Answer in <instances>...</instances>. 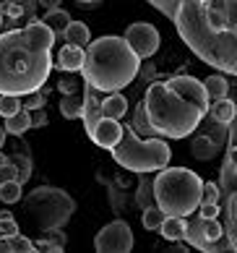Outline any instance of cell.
I'll use <instances>...</instances> for the list:
<instances>
[{
  "instance_id": "2e32d148",
  "label": "cell",
  "mask_w": 237,
  "mask_h": 253,
  "mask_svg": "<svg viewBox=\"0 0 237 253\" xmlns=\"http://www.w3.org/2000/svg\"><path fill=\"white\" fill-rule=\"evenodd\" d=\"M5 130L11 136H21V133H26V130L32 128V110H26V107H21L16 112V115H11V118H5Z\"/></svg>"
},
{
  "instance_id": "3957f363",
  "label": "cell",
  "mask_w": 237,
  "mask_h": 253,
  "mask_svg": "<svg viewBox=\"0 0 237 253\" xmlns=\"http://www.w3.org/2000/svg\"><path fill=\"white\" fill-rule=\"evenodd\" d=\"M141 58L130 50L125 37H99L86 44V58L81 65V79L97 91H120L136 81Z\"/></svg>"
},
{
  "instance_id": "4dcf8cb0",
  "label": "cell",
  "mask_w": 237,
  "mask_h": 253,
  "mask_svg": "<svg viewBox=\"0 0 237 253\" xmlns=\"http://www.w3.org/2000/svg\"><path fill=\"white\" fill-rule=\"evenodd\" d=\"M26 97H29V99L24 102L26 110H42L44 107V94H42V91H40V94L34 91V94H26Z\"/></svg>"
},
{
  "instance_id": "7402d4cb",
  "label": "cell",
  "mask_w": 237,
  "mask_h": 253,
  "mask_svg": "<svg viewBox=\"0 0 237 253\" xmlns=\"http://www.w3.org/2000/svg\"><path fill=\"white\" fill-rule=\"evenodd\" d=\"M191 152H193L196 159H211L216 152H219V146H216L208 136H198L193 141V146H191Z\"/></svg>"
},
{
  "instance_id": "7c38bea8",
  "label": "cell",
  "mask_w": 237,
  "mask_h": 253,
  "mask_svg": "<svg viewBox=\"0 0 237 253\" xmlns=\"http://www.w3.org/2000/svg\"><path fill=\"white\" fill-rule=\"evenodd\" d=\"M83 58H86V47H79V44H71L65 42L60 52H58V68L60 71H68V73H81V65H83Z\"/></svg>"
},
{
  "instance_id": "6da1fadb",
  "label": "cell",
  "mask_w": 237,
  "mask_h": 253,
  "mask_svg": "<svg viewBox=\"0 0 237 253\" xmlns=\"http://www.w3.org/2000/svg\"><path fill=\"white\" fill-rule=\"evenodd\" d=\"M55 32L42 18L0 34V94L26 97L40 91L52 71Z\"/></svg>"
},
{
  "instance_id": "f546056e",
  "label": "cell",
  "mask_w": 237,
  "mask_h": 253,
  "mask_svg": "<svg viewBox=\"0 0 237 253\" xmlns=\"http://www.w3.org/2000/svg\"><path fill=\"white\" fill-rule=\"evenodd\" d=\"M219 204H201V206H198V217H201V219H216V217H219Z\"/></svg>"
},
{
  "instance_id": "ffe728a7",
  "label": "cell",
  "mask_w": 237,
  "mask_h": 253,
  "mask_svg": "<svg viewBox=\"0 0 237 253\" xmlns=\"http://www.w3.org/2000/svg\"><path fill=\"white\" fill-rule=\"evenodd\" d=\"M42 21L55 32V37H58V34H63L65 29H68V24L73 21V18H71L68 11H63V8H55V11H47V13H44Z\"/></svg>"
},
{
  "instance_id": "277c9868",
  "label": "cell",
  "mask_w": 237,
  "mask_h": 253,
  "mask_svg": "<svg viewBox=\"0 0 237 253\" xmlns=\"http://www.w3.org/2000/svg\"><path fill=\"white\" fill-rule=\"evenodd\" d=\"M206 11V8H203ZM177 32L188 40V44L216 68L227 73H237V32H211L206 26V13H201V0H191L183 5V11L175 13Z\"/></svg>"
},
{
  "instance_id": "8d00e7d4",
  "label": "cell",
  "mask_w": 237,
  "mask_h": 253,
  "mask_svg": "<svg viewBox=\"0 0 237 253\" xmlns=\"http://www.w3.org/2000/svg\"><path fill=\"white\" fill-rule=\"evenodd\" d=\"M232 209H235V219H237V196H235V201H232Z\"/></svg>"
},
{
  "instance_id": "30bf717a",
  "label": "cell",
  "mask_w": 237,
  "mask_h": 253,
  "mask_svg": "<svg viewBox=\"0 0 237 253\" xmlns=\"http://www.w3.org/2000/svg\"><path fill=\"white\" fill-rule=\"evenodd\" d=\"M91 141L97 144V146H102V149H115L118 146V141H120V136H122V126H120V120H115V118H102L97 126H94V130H91Z\"/></svg>"
},
{
  "instance_id": "4316f807",
  "label": "cell",
  "mask_w": 237,
  "mask_h": 253,
  "mask_svg": "<svg viewBox=\"0 0 237 253\" xmlns=\"http://www.w3.org/2000/svg\"><path fill=\"white\" fill-rule=\"evenodd\" d=\"M201 227H203V235L208 243H216L224 238V227L216 219H201Z\"/></svg>"
},
{
  "instance_id": "484cf974",
  "label": "cell",
  "mask_w": 237,
  "mask_h": 253,
  "mask_svg": "<svg viewBox=\"0 0 237 253\" xmlns=\"http://www.w3.org/2000/svg\"><path fill=\"white\" fill-rule=\"evenodd\" d=\"M21 107H24L21 97H16V94H0V118H11Z\"/></svg>"
},
{
  "instance_id": "7a4b0ae2",
  "label": "cell",
  "mask_w": 237,
  "mask_h": 253,
  "mask_svg": "<svg viewBox=\"0 0 237 253\" xmlns=\"http://www.w3.org/2000/svg\"><path fill=\"white\" fill-rule=\"evenodd\" d=\"M211 107L203 81L193 76H177L167 81H151L144 97V110L151 133L164 138H185L201 126Z\"/></svg>"
},
{
  "instance_id": "f35d334b",
  "label": "cell",
  "mask_w": 237,
  "mask_h": 253,
  "mask_svg": "<svg viewBox=\"0 0 237 253\" xmlns=\"http://www.w3.org/2000/svg\"><path fill=\"white\" fill-rule=\"evenodd\" d=\"M76 3H89V0H76Z\"/></svg>"
},
{
  "instance_id": "d590c367",
  "label": "cell",
  "mask_w": 237,
  "mask_h": 253,
  "mask_svg": "<svg viewBox=\"0 0 237 253\" xmlns=\"http://www.w3.org/2000/svg\"><path fill=\"white\" fill-rule=\"evenodd\" d=\"M5 136H8V130H5V126H0V146H3V141H5Z\"/></svg>"
},
{
  "instance_id": "d6986e66",
  "label": "cell",
  "mask_w": 237,
  "mask_h": 253,
  "mask_svg": "<svg viewBox=\"0 0 237 253\" xmlns=\"http://www.w3.org/2000/svg\"><path fill=\"white\" fill-rule=\"evenodd\" d=\"M11 251H18V253H34L37 246L24 238V235H11V238H3L0 235V253H11Z\"/></svg>"
},
{
  "instance_id": "e575fe53",
  "label": "cell",
  "mask_w": 237,
  "mask_h": 253,
  "mask_svg": "<svg viewBox=\"0 0 237 253\" xmlns=\"http://www.w3.org/2000/svg\"><path fill=\"white\" fill-rule=\"evenodd\" d=\"M5 11H8V16H21V11H24V8L21 5H18V3H8V8H5Z\"/></svg>"
},
{
  "instance_id": "44dd1931",
  "label": "cell",
  "mask_w": 237,
  "mask_h": 253,
  "mask_svg": "<svg viewBox=\"0 0 237 253\" xmlns=\"http://www.w3.org/2000/svg\"><path fill=\"white\" fill-rule=\"evenodd\" d=\"M203 89H206V94H208V99L211 102H216V99H224L227 97V91H230V84H227V76H208V79H203Z\"/></svg>"
},
{
  "instance_id": "d4e9b609",
  "label": "cell",
  "mask_w": 237,
  "mask_h": 253,
  "mask_svg": "<svg viewBox=\"0 0 237 253\" xmlns=\"http://www.w3.org/2000/svg\"><path fill=\"white\" fill-rule=\"evenodd\" d=\"M0 201H3V204L21 201V183H18V180H3V183H0Z\"/></svg>"
},
{
  "instance_id": "83f0119b",
  "label": "cell",
  "mask_w": 237,
  "mask_h": 253,
  "mask_svg": "<svg viewBox=\"0 0 237 253\" xmlns=\"http://www.w3.org/2000/svg\"><path fill=\"white\" fill-rule=\"evenodd\" d=\"M219 185L216 183H203V193H201V204H216L219 201Z\"/></svg>"
},
{
  "instance_id": "8992f818",
  "label": "cell",
  "mask_w": 237,
  "mask_h": 253,
  "mask_svg": "<svg viewBox=\"0 0 237 253\" xmlns=\"http://www.w3.org/2000/svg\"><path fill=\"white\" fill-rule=\"evenodd\" d=\"M112 157L120 167L130 172H159L172 159V149L162 136L141 138L133 126H122V136L118 146L112 149Z\"/></svg>"
},
{
  "instance_id": "cb8c5ba5",
  "label": "cell",
  "mask_w": 237,
  "mask_h": 253,
  "mask_svg": "<svg viewBox=\"0 0 237 253\" xmlns=\"http://www.w3.org/2000/svg\"><path fill=\"white\" fill-rule=\"evenodd\" d=\"M203 13H206V26H208L211 32L230 29V24H227V11H219V8H211V5H208Z\"/></svg>"
},
{
  "instance_id": "8fae6325",
  "label": "cell",
  "mask_w": 237,
  "mask_h": 253,
  "mask_svg": "<svg viewBox=\"0 0 237 253\" xmlns=\"http://www.w3.org/2000/svg\"><path fill=\"white\" fill-rule=\"evenodd\" d=\"M104 118V112H102V102L97 99V89L89 86V84H83V126H86V133H91L94 126L99 123V120Z\"/></svg>"
},
{
  "instance_id": "60d3db41",
  "label": "cell",
  "mask_w": 237,
  "mask_h": 253,
  "mask_svg": "<svg viewBox=\"0 0 237 253\" xmlns=\"http://www.w3.org/2000/svg\"><path fill=\"white\" fill-rule=\"evenodd\" d=\"M235 3H237V0H235Z\"/></svg>"
},
{
  "instance_id": "ab89813d",
  "label": "cell",
  "mask_w": 237,
  "mask_h": 253,
  "mask_svg": "<svg viewBox=\"0 0 237 253\" xmlns=\"http://www.w3.org/2000/svg\"><path fill=\"white\" fill-rule=\"evenodd\" d=\"M232 29H235V32H237V21H235V24H232Z\"/></svg>"
},
{
  "instance_id": "ba28073f",
  "label": "cell",
  "mask_w": 237,
  "mask_h": 253,
  "mask_svg": "<svg viewBox=\"0 0 237 253\" xmlns=\"http://www.w3.org/2000/svg\"><path fill=\"white\" fill-rule=\"evenodd\" d=\"M94 248L99 253H128L133 248V232H130L128 222L115 219L104 224L97 232V238H94Z\"/></svg>"
},
{
  "instance_id": "4fadbf2b",
  "label": "cell",
  "mask_w": 237,
  "mask_h": 253,
  "mask_svg": "<svg viewBox=\"0 0 237 253\" xmlns=\"http://www.w3.org/2000/svg\"><path fill=\"white\" fill-rule=\"evenodd\" d=\"M185 230H188V217H169V214H167L164 222H162V227H159L157 232H162L164 240L177 243V240L185 238Z\"/></svg>"
},
{
  "instance_id": "74e56055",
  "label": "cell",
  "mask_w": 237,
  "mask_h": 253,
  "mask_svg": "<svg viewBox=\"0 0 237 253\" xmlns=\"http://www.w3.org/2000/svg\"><path fill=\"white\" fill-rule=\"evenodd\" d=\"M0 26H3V11H0Z\"/></svg>"
},
{
  "instance_id": "5b68a950",
  "label": "cell",
  "mask_w": 237,
  "mask_h": 253,
  "mask_svg": "<svg viewBox=\"0 0 237 253\" xmlns=\"http://www.w3.org/2000/svg\"><path fill=\"white\" fill-rule=\"evenodd\" d=\"M203 180L201 175L188 167H164L154 177V199L157 206L169 217H191L201 206Z\"/></svg>"
},
{
  "instance_id": "603a6c76",
  "label": "cell",
  "mask_w": 237,
  "mask_h": 253,
  "mask_svg": "<svg viewBox=\"0 0 237 253\" xmlns=\"http://www.w3.org/2000/svg\"><path fill=\"white\" fill-rule=\"evenodd\" d=\"M167 214L162 211V206H146L144 214H141V222H144V230H159L162 227Z\"/></svg>"
},
{
  "instance_id": "1f68e13d",
  "label": "cell",
  "mask_w": 237,
  "mask_h": 253,
  "mask_svg": "<svg viewBox=\"0 0 237 253\" xmlns=\"http://www.w3.org/2000/svg\"><path fill=\"white\" fill-rule=\"evenodd\" d=\"M58 89H60V94H73V91H79V81L63 79V81H58Z\"/></svg>"
},
{
  "instance_id": "f1b7e54d",
  "label": "cell",
  "mask_w": 237,
  "mask_h": 253,
  "mask_svg": "<svg viewBox=\"0 0 237 253\" xmlns=\"http://www.w3.org/2000/svg\"><path fill=\"white\" fill-rule=\"evenodd\" d=\"M0 235H3V238L18 235V224H16L13 217H0Z\"/></svg>"
},
{
  "instance_id": "9a60e30c",
  "label": "cell",
  "mask_w": 237,
  "mask_h": 253,
  "mask_svg": "<svg viewBox=\"0 0 237 253\" xmlns=\"http://www.w3.org/2000/svg\"><path fill=\"white\" fill-rule=\"evenodd\" d=\"M60 115L65 120H76V118L83 115V94H81V91L63 94V99H60Z\"/></svg>"
},
{
  "instance_id": "e0dca14e",
  "label": "cell",
  "mask_w": 237,
  "mask_h": 253,
  "mask_svg": "<svg viewBox=\"0 0 237 253\" xmlns=\"http://www.w3.org/2000/svg\"><path fill=\"white\" fill-rule=\"evenodd\" d=\"M211 115H214V120L216 123H232L235 120V115H237V102H232L230 97H224V99H216V102H211Z\"/></svg>"
},
{
  "instance_id": "d6a6232c",
  "label": "cell",
  "mask_w": 237,
  "mask_h": 253,
  "mask_svg": "<svg viewBox=\"0 0 237 253\" xmlns=\"http://www.w3.org/2000/svg\"><path fill=\"white\" fill-rule=\"evenodd\" d=\"M42 126H47L44 107H42V110H32V128H42Z\"/></svg>"
},
{
  "instance_id": "836d02e7",
  "label": "cell",
  "mask_w": 237,
  "mask_h": 253,
  "mask_svg": "<svg viewBox=\"0 0 237 253\" xmlns=\"http://www.w3.org/2000/svg\"><path fill=\"white\" fill-rule=\"evenodd\" d=\"M42 8H47V11H55V8H60V3L63 0H37Z\"/></svg>"
},
{
  "instance_id": "9c48e42d",
  "label": "cell",
  "mask_w": 237,
  "mask_h": 253,
  "mask_svg": "<svg viewBox=\"0 0 237 253\" xmlns=\"http://www.w3.org/2000/svg\"><path fill=\"white\" fill-rule=\"evenodd\" d=\"M125 42L130 44L141 60H149L151 55H157L159 44H162V37H159V29L154 24H146V21H138V24H130L125 29Z\"/></svg>"
},
{
  "instance_id": "ac0fdd59",
  "label": "cell",
  "mask_w": 237,
  "mask_h": 253,
  "mask_svg": "<svg viewBox=\"0 0 237 253\" xmlns=\"http://www.w3.org/2000/svg\"><path fill=\"white\" fill-rule=\"evenodd\" d=\"M63 37H65V42L79 44V47H86V44L91 42V32H89V26L83 21H71L68 29L63 32Z\"/></svg>"
},
{
  "instance_id": "5bb4252c",
  "label": "cell",
  "mask_w": 237,
  "mask_h": 253,
  "mask_svg": "<svg viewBox=\"0 0 237 253\" xmlns=\"http://www.w3.org/2000/svg\"><path fill=\"white\" fill-rule=\"evenodd\" d=\"M102 112L104 118H115V120H122V115L128 112V99L120 94V91H110L102 102Z\"/></svg>"
},
{
  "instance_id": "52a82bcc",
  "label": "cell",
  "mask_w": 237,
  "mask_h": 253,
  "mask_svg": "<svg viewBox=\"0 0 237 253\" xmlns=\"http://www.w3.org/2000/svg\"><path fill=\"white\" fill-rule=\"evenodd\" d=\"M26 214L34 224L47 232V230H58L65 224V219L73 214V199L63 191L55 188H40L26 199Z\"/></svg>"
}]
</instances>
